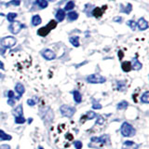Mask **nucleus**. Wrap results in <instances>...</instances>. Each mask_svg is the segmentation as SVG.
<instances>
[{
	"label": "nucleus",
	"mask_w": 149,
	"mask_h": 149,
	"mask_svg": "<svg viewBox=\"0 0 149 149\" xmlns=\"http://www.w3.org/2000/svg\"><path fill=\"white\" fill-rule=\"evenodd\" d=\"M60 111H61V113L63 114V116H67V118H72L74 114L76 113V108H74V107L69 106V105H63V106H61Z\"/></svg>",
	"instance_id": "nucleus-4"
},
{
	"label": "nucleus",
	"mask_w": 149,
	"mask_h": 149,
	"mask_svg": "<svg viewBox=\"0 0 149 149\" xmlns=\"http://www.w3.org/2000/svg\"><path fill=\"white\" fill-rule=\"evenodd\" d=\"M0 140H2V141H9V140H11V136L9 134L5 133L3 130H0Z\"/></svg>",
	"instance_id": "nucleus-17"
},
{
	"label": "nucleus",
	"mask_w": 149,
	"mask_h": 149,
	"mask_svg": "<svg viewBox=\"0 0 149 149\" xmlns=\"http://www.w3.org/2000/svg\"><path fill=\"white\" fill-rule=\"evenodd\" d=\"M8 104H10V105H14V104H15V102L12 101V99H9V100H8Z\"/></svg>",
	"instance_id": "nucleus-38"
},
{
	"label": "nucleus",
	"mask_w": 149,
	"mask_h": 149,
	"mask_svg": "<svg viewBox=\"0 0 149 149\" xmlns=\"http://www.w3.org/2000/svg\"><path fill=\"white\" fill-rule=\"evenodd\" d=\"M92 108H93V109H102V105H101L100 104H96L95 102H93Z\"/></svg>",
	"instance_id": "nucleus-34"
},
{
	"label": "nucleus",
	"mask_w": 149,
	"mask_h": 149,
	"mask_svg": "<svg viewBox=\"0 0 149 149\" xmlns=\"http://www.w3.org/2000/svg\"><path fill=\"white\" fill-rule=\"evenodd\" d=\"M102 11H104V8H96L94 10H93L92 14L93 16L96 17V18H99L102 15Z\"/></svg>",
	"instance_id": "nucleus-20"
},
{
	"label": "nucleus",
	"mask_w": 149,
	"mask_h": 149,
	"mask_svg": "<svg viewBox=\"0 0 149 149\" xmlns=\"http://www.w3.org/2000/svg\"><path fill=\"white\" fill-rule=\"evenodd\" d=\"M65 18V12L63 9H59L56 13V19H57L58 22H63Z\"/></svg>",
	"instance_id": "nucleus-12"
},
{
	"label": "nucleus",
	"mask_w": 149,
	"mask_h": 149,
	"mask_svg": "<svg viewBox=\"0 0 149 149\" xmlns=\"http://www.w3.org/2000/svg\"><path fill=\"white\" fill-rule=\"evenodd\" d=\"M129 104H128V102H126V101H122V102H120L119 104H118V109L121 110V109H126L128 107Z\"/></svg>",
	"instance_id": "nucleus-26"
},
{
	"label": "nucleus",
	"mask_w": 149,
	"mask_h": 149,
	"mask_svg": "<svg viewBox=\"0 0 149 149\" xmlns=\"http://www.w3.org/2000/svg\"><path fill=\"white\" fill-rule=\"evenodd\" d=\"M32 23L34 26H37L38 24H40L41 23V18L39 15H35L34 17H33L32 19Z\"/></svg>",
	"instance_id": "nucleus-19"
},
{
	"label": "nucleus",
	"mask_w": 149,
	"mask_h": 149,
	"mask_svg": "<svg viewBox=\"0 0 149 149\" xmlns=\"http://www.w3.org/2000/svg\"><path fill=\"white\" fill-rule=\"evenodd\" d=\"M42 56L48 61H51V60L56 58V54L50 49H45V50L42 51Z\"/></svg>",
	"instance_id": "nucleus-7"
},
{
	"label": "nucleus",
	"mask_w": 149,
	"mask_h": 149,
	"mask_svg": "<svg viewBox=\"0 0 149 149\" xmlns=\"http://www.w3.org/2000/svg\"><path fill=\"white\" fill-rule=\"evenodd\" d=\"M98 118H99V120H98V122H97L98 124H102V123H104V120L102 119V116H98Z\"/></svg>",
	"instance_id": "nucleus-37"
},
{
	"label": "nucleus",
	"mask_w": 149,
	"mask_h": 149,
	"mask_svg": "<svg viewBox=\"0 0 149 149\" xmlns=\"http://www.w3.org/2000/svg\"><path fill=\"white\" fill-rule=\"evenodd\" d=\"M22 105H18L15 110L13 111V115L15 116V118L17 116H22Z\"/></svg>",
	"instance_id": "nucleus-16"
},
{
	"label": "nucleus",
	"mask_w": 149,
	"mask_h": 149,
	"mask_svg": "<svg viewBox=\"0 0 149 149\" xmlns=\"http://www.w3.org/2000/svg\"><path fill=\"white\" fill-rule=\"evenodd\" d=\"M121 20H122V19H121L120 17H119V18H116V19H115V21H121Z\"/></svg>",
	"instance_id": "nucleus-41"
},
{
	"label": "nucleus",
	"mask_w": 149,
	"mask_h": 149,
	"mask_svg": "<svg viewBox=\"0 0 149 149\" xmlns=\"http://www.w3.org/2000/svg\"><path fill=\"white\" fill-rule=\"evenodd\" d=\"M56 26H57V22L52 20L48 23V25L47 26L41 27L40 29L37 31V34H38L40 36H46L51 30H53Z\"/></svg>",
	"instance_id": "nucleus-2"
},
{
	"label": "nucleus",
	"mask_w": 149,
	"mask_h": 149,
	"mask_svg": "<svg viewBox=\"0 0 149 149\" xmlns=\"http://www.w3.org/2000/svg\"><path fill=\"white\" fill-rule=\"evenodd\" d=\"M36 4L38 5L41 8H46L48 7V1H47V0H36Z\"/></svg>",
	"instance_id": "nucleus-23"
},
{
	"label": "nucleus",
	"mask_w": 149,
	"mask_h": 149,
	"mask_svg": "<svg viewBox=\"0 0 149 149\" xmlns=\"http://www.w3.org/2000/svg\"><path fill=\"white\" fill-rule=\"evenodd\" d=\"M141 101L143 104H148L149 102V91H146L141 97Z\"/></svg>",
	"instance_id": "nucleus-22"
},
{
	"label": "nucleus",
	"mask_w": 149,
	"mask_h": 149,
	"mask_svg": "<svg viewBox=\"0 0 149 149\" xmlns=\"http://www.w3.org/2000/svg\"><path fill=\"white\" fill-rule=\"evenodd\" d=\"M32 120H33V118H29V120H28V123H32Z\"/></svg>",
	"instance_id": "nucleus-42"
},
{
	"label": "nucleus",
	"mask_w": 149,
	"mask_h": 149,
	"mask_svg": "<svg viewBox=\"0 0 149 149\" xmlns=\"http://www.w3.org/2000/svg\"><path fill=\"white\" fill-rule=\"evenodd\" d=\"M143 67V65H142V63L139 62V61L135 58V59H133V63H132V68H133L134 70H140Z\"/></svg>",
	"instance_id": "nucleus-18"
},
{
	"label": "nucleus",
	"mask_w": 149,
	"mask_h": 149,
	"mask_svg": "<svg viewBox=\"0 0 149 149\" xmlns=\"http://www.w3.org/2000/svg\"><path fill=\"white\" fill-rule=\"evenodd\" d=\"M49 1H55V0H49Z\"/></svg>",
	"instance_id": "nucleus-44"
},
{
	"label": "nucleus",
	"mask_w": 149,
	"mask_h": 149,
	"mask_svg": "<svg viewBox=\"0 0 149 149\" xmlns=\"http://www.w3.org/2000/svg\"><path fill=\"white\" fill-rule=\"evenodd\" d=\"M73 95H74V101L77 102V104H80L82 101V96L80 94V92L77 91H72Z\"/></svg>",
	"instance_id": "nucleus-11"
},
{
	"label": "nucleus",
	"mask_w": 149,
	"mask_h": 149,
	"mask_svg": "<svg viewBox=\"0 0 149 149\" xmlns=\"http://www.w3.org/2000/svg\"><path fill=\"white\" fill-rule=\"evenodd\" d=\"M0 69H4V64L2 62H0Z\"/></svg>",
	"instance_id": "nucleus-40"
},
{
	"label": "nucleus",
	"mask_w": 149,
	"mask_h": 149,
	"mask_svg": "<svg viewBox=\"0 0 149 149\" xmlns=\"http://www.w3.org/2000/svg\"><path fill=\"white\" fill-rule=\"evenodd\" d=\"M67 16H68L70 21H74V20H77V19L78 14L77 12H74V11H71V12H69L67 14Z\"/></svg>",
	"instance_id": "nucleus-24"
},
{
	"label": "nucleus",
	"mask_w": 149,
	"mask_h": 149,
	"mask_svg": "<svg viewBox=\"0 0 149 149\" xmlns=\"http://www.w3.org/2000/svg\"><path fill=\"white\" fill-rule=\"evenodd\" d=\"M15 91H16V92L19 94V99L21 98V96L24 93V91H25V88H24V87H23V85L22 84H17V85L15 86Z\"/></svg>",
	"instance_id": "nucleus-10"
},
{
	"label": "nucleus",
	"mask_w": 149,
	"mask_h": 149,
	"mask_svg": "<svg viewBox=\"0 0 149 149\" xmlns=\"http://www.w3.org/2000/svg\"><path fill=\"white\" fill-rule=\"evenodd\" d=\"M127 24L132 28V30H135L136 29V26H137V23L135 22L134 21H129L128 22H127Z\"/></svg>",
	"instance_id": "nucleus-30"
},
{
	"label": "nucleus",
	"mask_w": 149,
	"mask_h": 149,
	"mask_svg": "<svg viewBox=\"0 0 149 149\" xmlns=\"http://www.w3.org/2000/svg\"><path fill=\"white\" fill-rule=\"evenodd\" d=\"M137 25L139 27V29L143 31V30H146V29H147V28H148V22L146 20H144L143 18H141L138 21Z\"/></svg>",
	"instance_id": "nucleus-9"
},
{
	"label": "nucleus",
	"mask_w": 149,
	"mask_h": 149,
	"mask_svg": "<svg viewBox=\"0 0 149 149\" xmlns=\"http://www.w3.org/2000/svg\"><path fill=\"white\" fill-rule=\"evenodd\" d=\"M87 81L91 84H102L106 81V78L104 77L100 76V74H93L87 77Z\"/></svg>",
	"instance_id": "nucleus-3"
},
{
	"label": "nucleus",
	"mask_w": 149,
	"mask_h": 149,
	"mask_svg": "<svg viewBox=\"0 0 149 149\" xmlns=\"http://www.w3.org/2000/svg\"><path fill=\"white\" fill-rule=\"evenodd\" d=\"M8 98L9 99H12V100H15V95H14V92L11 91H8Z\"/></svg>",
	"instance_id": "nucleus-35"
},
{
	"label": "nucleus",
	"mask_w": 149,
	"mask_h": 149,
	"mask_svg": "<svg viewBox=\"0 0 149 149\" xmlns=\"http://www.w3.org/2000/svg\"><path fill=\"white\" fill-rule=\"evenodd\" d=\"M74 147H76V149H81L82 146H83V144L80 141H74Z\"/></svg>",
	"instance_id": "nucleus-32"
},
{
	"label": "nucleus",
	"mask_w": 149,
	"mask_h": 149,
	"mask_svg": "<svg viewBox=\"0 0 149 149\" xmlns=\"http://www.w3.org/2000/svg\"><path fill=\"white\" fill-rule=\"evenodd\" d=\"M16 17H17V14L16 13H13V12L8 13V15H7V19H8V21L9 22H13L14 21H15V18Z\"/></svg>",
	"instance_id": "nucleus-25"
},
{
	"label": "nucleus",
	"mask_w": 149,
	"mask_h": 149,
	"mask_svg": "<svg viewBox=\"0 0 149 149\" xmlns=\"http://www.w3.org/2000/svg\"><path fill=\"white\" fill-rule=\"evenodd\" d=\"M74 8V1H69L66 5H65V10H71Z\"/></svg>",
	"instance_id": "nucleus-27"
},
{
	"label": "nucleus",
	"mask_w": 149,
	"mask_h": 149,
	"mask_svg": "<svg viewBox=\"0 0 149 149\" xmlns=\"http://www.w3.org/2000/svg\"><path fill=\"white\" fill-rule=\"evenodd\" d=\"M1 45L6 49H9V48H12L13 46H15L16 44V39L14 38L13 36H7V37H4V38L1 39Z\"/></svg>",
	"instance_id": "nucleus-5"
},
{
	"label": "nucleus",
	"mask_w": 149,
	"mask_h": 149,
	"mask_svg": "<svg viewBox=\"0 0 149 149\" xmlns=\"http://www.w3.org/2000/svg\"><path fill=\"white\" fill-rule=\"evenodd\" d=\"M120 132H121V134H122L124 137H132L135 135V133H136L134 128L130 123H127V122H124L122 124L121 129H120Z\"/></svg>",
	"instance_id": "nucleus-1"
},
{
	"label": "nucleus",
	"mask_w": 149,
	"mask_h": 149,
	"mask_svg": "<svg viewBox=\"0 0 149 149\" xmlns=\"http://www.w3.org/2000/svg\"><path fill=\"white\" fill-rule=\"evenodd\" d=\"M121 67H122V70L124 72H130V70H132V63L130 62H124L121 65Z\"/></svg>",
	"instance_id": "nucleus-15"
},
{
	"label": "nucleus",
	"mask_w": 149,
	"mask_h": 149,
	"mask_svg": "<svg viewBox=\"0 0 149 149\" xmlns=\"http://www.w3.org/2000/svg\"><path fill=\"white\" fill-rule=\"evenodd\" d=\"M22 27H23V25L20 22H11V24L9 25L8 29L12 34H18V33L22 30Z\"/></svg>",
	"instance_id": "nucleus-6"
},
{
	"label": "nucleus",
	"mask_w": 149,
	"mask_h": 149,
	"mask_svg": "<svg viewBox=\"0 0 149 149\" xmlns=\"http://www.w3.org/2000/svg\"><path fill=\"white\" fill-rule=\"evenodd\" d=\"M118 57H119V59H121L123 57V54H122V51H119L118 52Z\"/></svg>",
	"instance_id": "nucleus-39"
},
{
	"label": "nucleus",
	"mask_w": 149,
	"mask_h": 149,
	"mask_svg": "<svg viewBox=\"0 0 149 149\" xmlns=\"http://www.w3.org/2000/svg\"><path fill=\"white\" fill-rule=\"evenodd\" d=\"M36 102H37V98H36V97H34V98H32V99H29V100L27 101L28 105H30V106H34V105H36Z\"/></svg>",
	"instance_id": "nucleus-28"
},
{
	"label": "nucleus",
	"mask_w": 149,
	"mask_h": 149,
	"mask_svg": "<svg viewBox=\"0 0 149 149\" xmlns=\"http://www.w3.org/2000/svg\"><path fill=\"white\" fill-rule=\"evenodd\" d=\"M38 149H44V148L42 147V146H39V147H38Z\"/></svg>",
	"instance_id": "nucleus-43"
},
{
	"label": "nucleus",
	"mask_w": 149,
	"mask_h": 149,
	"mask_svg": "<svg viewBox=\"0 0 149 149\" xmlns=\"http://www.w3.org/2000/svg\"><path fill=\"white\" fill-rule=\"evenodd\" d=\"M139 144L134 143L132 141H126L123 143L122 149H138Z\"/></svg>",
	"instance_id": "nucleus-8"
},
{
	"label": "nucleus",
	"mask_w": 149,
	"mask_h": 149,
	"mask_svg": "<svg viewBox=\"0 0 149 149\" xmlns=\"http://www.w3.org/2000/svg\"><path fill=\"white\" fill-rule=\"evenodd\" d=\"M0 149H10V146L8 144H2V146H0Z\"/></svg>",
	"instance_id": "nucleus-36"
},
{
	"label": "nucleus",
	"mask_w": 149,
	"mask_h": 149,
	"mask_svg": "<svg viewBox=\"0 0 149 149\" xmlns=\"http://www.w3.org/2000/svg\"><path fill=\"white\" fill-rule=\"evenodd\" d=\"M91 142H95L96 143H101V144H104L105 142H106V135H102V137L100 138H95V137H93L91 138Z\"/></svg>",
	"instance_id": "nucleus-13"
},
{
	"label": "nucleus",
	"mask_w": 149,
	"mask_h": 149,
	"mask_svg": "<svg viewBox=\"0 0 149 149\" xmlns=\"http://www.w3.org/2000/svg\"><path fill=\"white\" fill-rule=\"evenodd\" d=\"M8 4L14 5V6H19V5L21 4V0H11V1L9 2Z\"/></svg>",
	"instance_id": "nucleus-33"
},
{
	"label": "nucleus",
	"mask_w": 149,
	"mask_h": 149,
	"mask_svg": "<svg viewBox=\"0 0 149 149\" xmlns=\"http://www.w3.org/2000/svg\"><path fill=\"white\" fill-rule=\"evenodd\" d=\"M97 115L94 113V112H88L86 114V116H84L83 118H81V122H84V120L85 119H93L94 118H96Z\"/></svg>",
	"instance_id": "nucleus-14"
},
{
	"label": "nucleus",
	"mask_w": 149,
	"mask_h": 149,
	"mask_svg": "<svg viewBox=\"0 0 149 149\" xmlns=\"http://www.w3.org/2000/svg\"><path fill=\"white\" fill-rule=\"evenodd\" d=\"M70 43L74 47H79V38L78 36H72L70 37Z\"/></svg>",
	"instance_id": "nucleus-21"
},
{
	"label": "nucleus",
	"mask_w": 149,
	"mask_h": 149,
	"mask_svg": "<svg viewBox=\"0 0 149 149\" xmlns=\"http://www.w3.org/2000/svg\"><path fill=\"white\" fill-rule=\"evenodd\" d=\"M25 122V118L23 116H17L15 118V123L17 124H23Z\"/></svg>",
	"instance_id": "nucleus-29"
},
{
	"label": "nucleus",
	"mask_w": 149,
	"mask_h": 149,
	"mask_svg": "<svg viewBox=\"0 0 149 149\" xmlns=\"http://www.w3.org/2000/svg\"><path fill=\"white\" fill-rule=\"evenodd\" d=\"M126 85L123 81H120V82H118V91H124Z\"/></svg>",
	"instance_id": "nucleus-31"
}]
</instances>
